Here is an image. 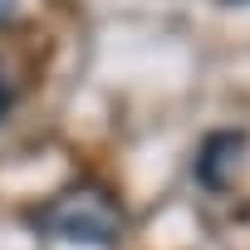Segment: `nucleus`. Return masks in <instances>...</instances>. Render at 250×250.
I'll return each instance as SVG.
<instances>
[{"label":"nucleus","instance_id":"20e7f679","mask_svg":"<svg viewBox=\"0 0 250 250\" xmlns=\"http://www.w3.org/2000/svg\"><path fill=\"white\" fill-rule=\"evenodd\" d=\"M221 5H250V0H221Z\"/></svg>","mask_w":250,"mask_h":250},{"label":"nucleus","instance_id":"f257e3e1","mask_svg":"<svg viewBox=\"0 0 250 250\" xmlns=\"http://www.w3.org/2000/svg\"><path fill=\"white\" fill-rule=\"evenodd\" d=\"M35 226L69 245H113L123 235V206L98 182H74L35 211Z\"/></svg>","mask_w":250,"mask_h":250},{"label":"nucleus","instance_id":"f03ea898","mask_svg":"<svg viewBox=\"0 0 250 250\" xmlns=\"http://www.w3.org/2000/svg\"><path fill=\"white\" fill-rule=\"evenodd\" d=\"M240 157H245V133H240V128L211 133V138L201 143V152H196V177H201V187H211V191H216V187H230Z\"/></svg>","mask_w":250,"mask_h":250},{"label":"nucleus","instance_id":"7ed1b4c3","mask_svg":"<svg viewBox=\"0 0 250 250\" xmlns=\"http://www.w3.org/2000/svg\"><path fill=\"white\" fill-rule=\"evenodd\" d=\"M10 103H15V88H10V74H5V64H0V118L10 113Z\"/></svg>","mask_w":250,"mask_h":250}]
</instances>
